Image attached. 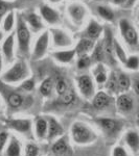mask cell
Masks as SVG:
<instances>
[{
    "label": "cell",
    "instance_id": "6da1fadb",
    "mask_svg": "<svg viewBox=\"0 0 139 156\" xmlns=\"http://www.w3.org/2000/svg\"><path fill=\"white\" fill-rule=\"evenodd\" d=\"M71 137L77 145H89L96 140L97 135L88 125L82 122H75L71 126Z\"/></svg>",
    "mask_w": 139,
    "mask_h": 156
},
{
    "label": "cell",
    "instance_id": "7a4b0ae2",
    "mask_svg": "<svg viewBox=\"0 0 139 156\" xmlns=\"http://www.w3.org/2000/svg\"><path fill=\"white\" fill-rule=\"evenodd\" d=\"M27 76L26 66L23 62H17L11 70L3 75L2 79L6 82H17Z\"/></svg>",
    "mask_w": 139,
    "mask_h": 156
},
{
    "label": "cell",
    "instance_id": "3957f363",
    "mask_svg": "<svg viewBox=\"0 0 139 156\" xmlns=\"http://www.w3.org/2000/svg\"><path fill=\"white\" fill-rule=\"evenodd\" d=\"M17 37L19 41V47L22 52L26 53L28 51L29 47V40H30V34L27 29L26 25L23 22L21 17L18 18V26H17Z\"/></svg>",
    "mask_w": 139,
    "mask_h": 156
},
{
    "label": "cell",
    "instance_id": "277c9868",
    "mask_svg": "<svg viewBox=\"0 0 139 156\" xmlns=\"http://www.w3.org/2000/svg\"><path fill=\"white\" fill-rule=\"evenodd\" d=\"M96 122L106 134H109V135L115 134V133L118 132V130L120 129L119 123L116 122V121L113 119L102 118V119H97Z\"/></svg>",
    "mask_w": 139,
    "mask_h": 156
},
{
    "label": "cell",
    "instance_id": "5b68a950",
    "mask_svg": "<svg viewBox=\"0 0 139 156\" xmlns=\"http://www.w3.org/2000/svg\"><path fill=\"white\" fill-rule=\"evenodd\" d=\"M120 28L122 31V34L125 37L126 41L131 45H135L137 44L138 41V36L136 30L129 24V22L127 20H121L120 21Z\"/></svg>",
    "mask_w": 139,
    "mask_h": 156
},
{
    "label": "cell",
    "instance_id": "8992f818",
    "mask_svg": "<svg viewBox=\"0 0 139 156\" xmlns=\"http://www.w3.org/2000/svg\"><path fill=\"white\" fill-rule=\"evenodd\" d=\"M9 127L14 129L15 131H18L23 134H27L32 130V122L27 119H18V120H11L7 122Z\"/></svg>",
    "mask_w": 139,
    "mask_h": 156
},
{
    "label": "cell",
    "instance_id": "52a82bcc",
    "mask_svg": "<svg viewBox=\"0 0 139 156\" xmlns=\"http://www.w3.org/2000/svg\"><path fill=\"white\" fill-rule=\"evenodd\" d=\"M79 87L80 90L83 95L86 98H90L93 95V92H94V87H93V82L92 79L87 76V75H83L79 78Z\"/></svg>",
    "mask_w": 139,
    "mask_h": 156
},
{
    "label": "cell",
    "instance_id": "ba28073f",
    "mask_svg": "<svg viewBox=\"0 0 139 156\" xmlns=\"http://www.w3.org/2000/svg\"><path fill=\"white\" fill-rule=\"evenodd\" d=\"M47 46H48V32H44V34L38 39L36 47H35L34 58L38 59V58H40V57H42L45 52H46Z\"/></svg>",
    "mask_w": 139,
    "mask_h": 156
},
{
    "label": "cell",
    "instance_id": "9c48e42d",
    "mask_svg": "<svg viewBox=\"0 0 139 156\" xmlns=\"http://www.w3.org/2000/svg\"><path fill=\"white\" fill-rule=\"evenodd\" d=\"M4 156H22V149L19 140L15 136H12L7 144Z\"/></svg>",
    "mask_w": 139,
    "mask_h": 156
},
{
    "label": "cell",
    "instance_id": "30bf717a",
    "mask_svg": "<svg viewBox=\"0 0 139 156\" xmlns=\"http://www.w3.org/2000/svg\"><path fill=\"white\" fill-rule=\"evenodd\" d=\"M126 144L134 153H139V133L134 130L127 132L125 137Z\"/></svg>",
    "mask_w": 139,
    "mask_h": 156
},
{
    "label": "cell",
    "instance_id": "8fae6325",
    "mask_svg": "<svg viewBox=\"0 0 139 156\" xmlns=\"http://www.w3.org/2000/svg\"><path fill=\"white\" fill-rule=\"evenodd\" d=\"M63 128L59 124L57 120L54 118H50L48 120V133H47V138L48 140H54V137H58L59 135H62Z\"/></svg>",
    "mask_w": 139,
    "mask_h": 156
},
{
    "label": "cell",
    "instance_id": "7c38bea8",
    "mask_svg": "<svg viewBox=\"0 0 139 156\" xmlns=\"http://www.w3.org/2000/svg\"><path fill=\"white\" fill-rule=\"evenodd\" d=\"M105 52L110 60H113V53H114V40L112 37V32L109 28H106L105 34Z\"/></svg>",
    "mask_w": 139,
    "mask_h": 156
},
{
    "label": "cell",
    "instance_id": "4fadbf2b",
    "mask_svg": "<svg viewBox=\"0 0 139 156\" xmlns=\"http://www.w3.org/2000/svg\"><path fill=\"white\" fill-rule=\"evenodd\" d=\"M52 36H54V41L55 46L59 47H65L70 44V39L65 32L59 29H52Z\"/></svg>",
    "mask_w": 139,
    "mask_h": 156
},
{
    "label": "cell",
    "instance_id": "5bb4252c",
    "mask_svg": "<svg viewBox=\"0 0 139 156\" xmlns=\"http://www.w3.org/2000/svg\"><path fill=\"white\" fill-rule=\"evenodd\" d=\"M117 106L121 112H131L133 108V100L128 95H121L117 99Z\"/></svg>",
    "mask_w": 139,
    "mask_h": 156
},
{
    "label": "cell",
    "instance_id": "9a60e30c",
    "mask_svg": "<svg viewBox=\"0 0 139 156\" xmlns=\"http://www.w3.org/2000/svg\"><path fill=\"white\" fill-rule=\"evenodd\" d=\"M48 133V122L43 118H39L36 122V134L39 138H44Z\"/></svg>",
    "mask_w": 139,
    "mask_h": 156
},
{
    "label": "cell",
    "instance_id": "2e32d148",
    "mask_svg": "<svg viewBox=\"0 0 139 156\" xmlns=\"http://www.w3.org/2000/svg\"><path fill=\"white\" fill-rule=\"evenodd\" d=\"M51 150H52V153L57 156L66 154V152L68 151V145L66 143V138H64V137L59 138V140L52 145Z\"/></svg>",
    "mask_w": 139,
    "mask_h": 156
},
{
    "label": "cell",
    "instance_id": "e0dca14e",
    "mask_svg": "<svg viewBox=\"0 0 139 156\" xmlns=\"http://www.w3.org/2000/svg\"><path fill=\"white\" fill-rule=\"evenodd\" d=\"M110 99L108 97V95L103 92H100L95 95L94 99H93V106L97 109H103L109 104Z\"/></svg>",
    "mask_w": 139,
    "mask_h": 156
},
{
    "label": "cell",
    "instance_id": "ac0fdd59",
    "mask_svg": "<svg viewBox=\"0 0 139 156\" xmlns=\"http://www.w3.org/2000/svg\"><path fill=\"white\" fill-rule=\"evenodd\" d=\"M69 12L71 15L72 19L75 22L80 23L85 16V9L83 6L79 5V4H74V5L69 6Z\"/></svg>",
    "mask_w": 139,
    "mask_h": 156
},
{
    "label": "cell",
    "instance_id": "d6986e66",
    "mask_svg": "<svg viewBox=\"0 0 139 156\" xmlns=\"http://www.w3.org/2000/svg\"><path fill=\"white\" fill-rule=\"evenodd\" d=\"M41 14L43 18L49 23H55L59 20V16H58L57 12H54V9L48 6H43L41 9Z\"/></svg>",
    "mask_w": 139,
    "mask_h": 156
},
{
    "label": "cell",
    "instance_id": "ffe728a7",
    "mask_svg": "<svg viewBox=\"0 0 139 156\" xmlns=\"http://www.w3.org/2000/svg\"><path fill=\"white\" fill-rule=\"evenodd\" d=\"M14 34H11L7 39L6 40L3 44V52L6 57L9 60L13 59V55H14Z\"/></svg>",
    "mask_w": 139,
    "mask_h": 156
},
{
    "label": "cell",
    "instance_id": "44dd1931",
    "mask_svg": "<svg viewBox=\"0 0 139 156\" xmlns=\"http://www.w3.org/2000/svg\"><path fill=\"white\" fill-rule=\"evenodd\" d=\"M75 54V50H68V51H61L54 53V56L61 62H69Z\"/></svg>",
    "mask_w": 139,
    "mask_h": 156
},
{
    "label": "cell",
    "instance_id": "7402d4cb",
    "mask_svg": "<svg viewBox=\"0 0 139 156\" xmlns=\"http://www.w3.org/2000/svg\"><path fill=\"white\" fill-rule=\"evenodd\" d=\"M7 102H9V106L17 108L21 106L22 103H23V98L18 93H9V96H7Z\"/></svg>",
    "mask_w": 139,
    "mask_h": 156
},
{
    "label": "cell",
    "instance_id": "603a6c76",
    "mask_svg": "<svg viewBox=\"0 0 139 156\" xmlns=\"http://www.w3.org/2000/svg\"><path fill=\"white\" fill-rule=\"evenodd\" d=\"M100 32H102V27H100L95 21H91L87 29L88 36L90 37H92V39H96V37H100Z\"/></svg>",
    "mask_w": 139,
    "mask_h": 156
},
{
    "label": "cell",
    "instance_id": "cb8c5ba5",
    "mask_svg": "<svg viewBox=\"0 0 139 156\" xmlns=\"http://www.w3.org/2000/svg\"><path fill=\"white\" fill-rule=\"evenodd\" d=\"M93 47V42L91 40H87V39H83L81 40L79 45L77 47V51L79 52L80 54L86 53V52L90 51Z\"/></svg>",
    "mask_w": 139,
    "mask_h": 156
},
{
    "label": "cell",
    "instance_id": "d4e9b609",
    "mask_svg": "<svg viewBox=\"0 0 139 156\" xmlns=\"http://www.w3.org/2000/svg\"><path fill=\"white\" fill-rule=\"evenodd\" d=\"M52 87H54V81L51 78H47L42 82L41 87H40V92L43 96H49L51 94Z\"/></svg>",
    "mask_w": 139,
    "mask_h": 156
},
{
    "label": "cell",
    "instance_id": "484cf974",
    "mask_svg": "<svg viewBox=\"0 0 139 156\" xmlns=\"http://www.w3.org/2000/svg\"><path fill=\"white\" fill-rule=\"evenodd\" d=\"M27 20H28L29 24L32 25V27L34 29L38 30L39 28H41V27H42L41 19H40V17L37 16L36 14H30V15H28V17H27Z\"/></svg>",
    "mask_w": 139,
    "mask_h": 156
},
{
    "label": "cell",
    "instance_id": "4316f807",
    "mask_svg": "<svg viewBox=\"0 0 139 156\" xmlns=\"http://www.w3.org/2000/svg\"><path fill=\"white\" fill-rule=\"evenodd\" d=\"M117 82L119 89L122 90H127L130 87V79H129V77L126 74H120L117 78Z\"/></svg>",
    "mask_w": 139,
    "mask_h": 156
},
{
    "label": "cell",
    "instance_id": "83f0119b",
    "mask_svg": "<svg viewBox=\"0 0 139 156\" xmlns=\"http://www.w3.org/2000/svg\"><path fill=\"white\" fill-rule=\"evenodd\" d=\"M73 100H74V94H73L72 90H66L64 94L60 96V102L65 105L72 103Z\"/></svg>",
    "mask_w": 139,
    "mask_h": 156
},
{
    "label": "cell",
    "instance_id": "f1b7e54d",
    "mask_svg": "<svg viewBox=\"0 0 139 156\" xmlns=\"http://www.w3.org/2000/svg\"><path fill=\"white\" fill-rule=\"evenodd\" d=\"M97 12L103 18H105L106 20H113V17H114V14L113 12L111 11L109 7H106V6H98L97 7Z\"/></svg>",
    "mask_w": 139,
    "mask_h": 156
},
{
    "label": "cell",
    "instance_id": "f546056e",
    "mask_svg": "<svg viewBox=\"0 0 139 156\" xmlns=\"http://www.w3.org/2000/svg\"><path fill=\"white\" fill-rule=\"evenodd\" d=\"M114 52L116 53V56L119 58V60L121 62H127V56H126L125 51L121 48V46L119 45V43L117 41H114Z\"/></svg>",
    "mask_w": 139,
    "mask_h": 156
},
{
    "label": "cell",
    "instance_id": "4dcf8cb0",
    "mask_svg": "<svg viewBox=\"0 0 139 156\" xmlns=\"http://www.w3.org/2000/svg\"><path fill=\"white\" fill-rule=\"evenodd\" d=\"M127 68L131 70H137L139 68V57L138 56H130L126 62Z\"/></svg>",
    "mask_w": 139,
    "mask_h": 156
},
{
    "label": "cell",
    "instance_id": "1f68e13d",
    "mask_svg": "<svg viewBox=\"0 0 139 156\" xmlns=\"http://www.w3.org/2000/svg\"><path fill=\"white\" fill-rule=\"evenodd\" d=\"M103 55H105V49H103V45L102 43L97 44L95 51L93 53V58L95 60H103Z\"/></svg>",
    "mask_w": 139,
    "mask_h": 156
},
{
    "label": "cell",
    "instance_id": "d6a6232c",
    "mask_svg": "<svg viewBox=\"0 0 139 156\" xmlns=\"http://www.w3.org/2000/svg\"><path fill=\"white\" fill-rule=\"evenodd\" d=\"M39 154V149L36 145L27 144L25 147V154L24 156H38Z\"/></svg>",
    "mask_w": 139,
    "mask_h": 156
},
{
    "label": "cell",
    "instance_id": "836d02e7",
    "mask_svg": "<svg viewBox=\"0 0 139 156\" xmlns=\"http://www.w3.org/2000/svg\"><path fill=\"white\" fill-rule=\"evenodd\" d=\"M57 93L60 95H63L65 92L67 90V85H66V82H65L64 79H62V78H60L59 80L57 81Z\"/></svg>",
    "mask_w": 139,
    "mask_h": 156
},
{
    "label": "cell",
    "instance_id": "e575fe53",
    "mask_svg": "<svg viewBox=\"0 0 139 156\" xmlns=\"http://www.w3.org/2000/svg\"><path fill=\"white\" fill-rule=\"evenodd\" d=\"M13 25H14V14L9 12L6 18V20H4V29H6V31H9V30L13 28Z\"/></svg>",
    "mask_w": 139,
    "mask_h": 156
},
{
    "label": "cell",
    "instance_id": "d590c367",
    "mask_svg": "<svg viewBox=\"0 0 139 156\" xmlns=\"http://www.w3.org/2000/svg\"><path fill=\"white\" fill-rule=\"evenodd\" d=\"M90 62H91L90 57L87 56V55H83V56L79 59V62H77V67H79L80 69H84V68H87L88 66H89Z\"/></svg>",
    "mask_w": 139,
    "mask_h": 156
},
{
    "label": "cell",
    "instance_id": "8d00e7d4",
    "mask_svg": "<svg viewBox=\"0 0 139 156\" xmlns=\"http://www.w3.org/2000/svg\"><path fill=\"white\" fill-rule=\"evenodd\" d=\"M7 140H9V133H7L6 131L0 132V151L6 147Z\"/></svg>",
    "mask_w": 139,
    "mask_h": 156
},
{
    "label": "cell",
    "instance_id": "74e56055",
    "mask_svg": "<svg viewBox=\"0 0 139 156\" xmlns=\"http://www.w3.org/2000/svg\"><path fill=\"white\" fill-rule=\"evenodd\" d=\"M117 85H118L117 79H116V77L114 76V74H113L109 79V81H108V89L114 92V90H116V89H117Z\"/></svg>",
    "mask_w": 139,
    "mask_h": 156
},
{
    "label": "cell",
    "instance_id": "f35d334b",
    "mask_svg": "<svg viewBox=\"0 0 139 156\" xmlns=\"http://www.w3.org/2000/svg\"><path fill=\"white\" fill-rule=\"evenodd\" d=\"M112 156H128V153L122 147L117 146V147H115L114 149H113Z\"/></svg>",
    "mask_w": 139,
    "mask_h": 156
},
{
    "label": "cell",
    "instance_id": "ab89813d",
    "mask_svg": "<svg viewBox=\"0 0 139 156\" xmlns=\"http://www.w3.org/2000/svg\"><path fill=\"white\" fill-rule=\"evenodd\" d=\"M21 87L25 90H32L35 87V81L32 79L25 80L23 83L21 84Z\"/></svg>",
    "mask_w": 139,
    "mask_h": 156
},
{
    "label": "cell",
    "instance_id": "60d3db41",
    "mask_svg": "<svg viewBox=\"0 0 139 156\" xmlns=\"http://www.w3.org/2000/svg\"><path fill=\"white\" fill-rule=\"evenodd\" d=\"M106 80H107V76H106L105 72L103 71L98 72L97 75H96V81L98 82V83H103Z\"/></svg>",
    "mask_w": 139,
    "mask_h": 156
},
{
    "label": "cell",
    "instance_id": "b9f144b4",
    "mask_svg": "<svg viewBox=\"0 0 139 156\" xmlns=\"http://www.w3.org/2000/svg\"><path fill=\"white\" fill-rule=\"evenodd\" d=\"M6 11H7L6 3H4L3 1H0V20H1V17L6 12Z\"/></svg>",
    "mask_w": 139,
    "mask_h": 156
},
{
    "label": "cell",
    "instance_id": "7bdbcfd3",
    "mask_svg": "<svg viewBox=\"0 0 139 156\" xmlns=\"http://www.w3.org/2000/svg\"><path fill=\"white\" fill-rule=\"evenodd\" d=\"M134 90H135L136 94L139 95V80L135 81V83H134Z\"/></svg>",
    "mask_w": 139,
    "mask_h": 156
},
{
    "label": "cell",
    "instance_id": "ee69618b",
    "mask_svg": "<svg viewBox=\"0 0 139 156\" xmlns=\"http://www.w3.org/2000/svg\"><path fill=\"white\" fill-rule=\"evenodd\" d=\"M126 1H127V0H114V3L115 4H122V3H125Z\"/></svg>",
    "mask_w": 139,
    "mask_h": 156
},
{
    "label": "cell",
    "instance_id": "f6af8a7d",
    "mask_svg": "<svg viewBox=\"0 0 139 156\" xmlns=\"http://www.w3.org/2000/svg\"><path fill=\"white\" fill-rule=\"evenodd\" d=\"M1 65H2V62H1V55H0V71H1Z\"/></svg>",
    "mask_w": 139,
    "mask_h": 156
},
{
    "label": "cell",
    "instance_id": "bcb514c9",
    "mask_svg": "<svg viewBox=\"0 0 139 156\" xmlns=\"http://www.w3.org/2000/svg\"><path fill=\"white\" fill-rule=\"evenodd\" d=\"M134 1H135V0H129V2H128V3H129V4H132Z\"/></svg>",
    "mask_w": 139,
    "mask_h": 156
},
{
    "label": "cell",
    "instance_id": "7dc6e473",
    "mask_svg": "<svg viewBox=\"0 0 139 156\" xmlns=\"http://www.w3.org/2000/svg\"><path fill=\"white\" fill-rule=\"evenodd\" d=\"M52 2H58V1H61V0H51Z\"/></svg>",
    "mask_w": 139,
    "mask_h": 156
},
{
    "label": "cell",
    "instance_id": "c3c4849f",
    "mask_svg": "<svg viewBox=\"0 0 139 156\" xmlns=\"http://www.w3.org/2000/svg\"><path fill=\"white\" fill-rule=\"evenodd\" d=\"M1 39H2V34L0 32V40H1Z\"/></svg>",
    "mask_w": 139,
    "mask_h": 156
}]
</instances>
